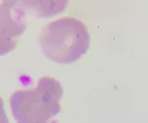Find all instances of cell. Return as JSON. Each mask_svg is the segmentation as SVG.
Returning <instances> with one entry per match:
<instances>
[{
  "label": "cell",
  "mask_w": 148,
  "mask_h": 123,
  "mask_svg": "<svg viewBox=\"0 0 148 123\" xmlns=\"http://www.w3.org/2000/svg\"><path fill=\"white\" fill-rule=\"evenodd\" d=\"M90 33L83 21L71 16L48 22L40 32L38 43L46 58L57 64H73L90 47Z\"/></svg>",
  "instance_id": "1"
},
{
  "label": "cell",
  "mask_w": 148,
  "mask_h": 123,
  "mask_svg": "<svg viewBox=\"0 0 148 123\" xmlns=\"http://www.w3.org/2000/svg\"><path fill=\"white\" fill-rule=\"evenodd\" d=\"M62 84L52 76H43L32 88L15 91L9 100L12 117L20 123L48 122L61 112Z\"/></svg>",
  "instance_id": "2"
},
{
  "label": "cell",
  "mask_w": 148,
  "mask_h": 123,
  "mask_svg": "<svg viewBox=\"0 0 148 123\" xmlns=\"http://www.w3.org/2000/svg\"><path fill=\"white\" fill-rule=\"evenodd\" d=\"M26 31V19L0 0V57L17 47Z\"/></svg>",
  "instance_id": "3"
},
{
  "label": "cell",
  "mask_w": 148,
  "mask_h": 123,
  "mask_svg": "<svg viewBox=\"0 0 148 123\" xmlns=\"http://www.w3.org/2000/svg\"><path fill=\"white\" fill-rule=\"evenodd\" d=\"M6 6L26 19L29 16L37 19H51L68 7L69 0H1Z\"/></svg>",
  "instance_id": "4"
},
{
  "label": "cell",
  "mask_w": 148,
  "mask_h": 123,
  "mask_svg": "<svg viewBox=\"0 0 148 123\" xmlns=\"http://www.w3.org/2000/svg\"><path fill=\"white\" fill-rule=\"evenodd\" d=\"M8 122H9V118L5 111V106H4V101L0 97V123H8Z\"/></svg>",
  "instance_id": "5"
}]
</instances>
